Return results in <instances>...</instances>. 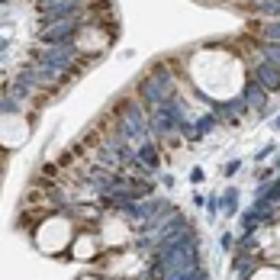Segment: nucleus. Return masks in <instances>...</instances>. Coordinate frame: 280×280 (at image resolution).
Listing matches in <instances>:
<instances>
[{
  "mask_svg": "<svg viewBox=\"0 0 280 280\" xmlns=\"http://www.w3.org/2000/svg\"><path fill=\"white\" fill-rule=\"evenodd\" d=\"M81 280H103V277H94V274H84Z\"/></svg>",
  "mask_w": 280,
  "mask_h": 280,
  "instance_id": "obj_11",
  "label": "nucleus"
},
{
  "mask_svg": "<svg viewBox=\"0 0 280 280\" xmlns=\"http://www.w3.org/2000/svg\"><path fill=\"white\" fill-rule=\"evenodd\" d=\"M222 213L225 216H239V190L235 187H229L222 194Z\"/></svg>",
  "mask_w": 280,
  "mask_h": 280,
  "instance_id": "obj_5",
  "label": "nucleus"
},
{
  "mask_svg": "<svg viewBox=\"0 0 280 280\" xmlns=\"http://www.w3.org/2000/svg\"><path fill=\"white\" fill-rule=\"evenodd\" d=\"M239 168H242V161H229V164H225V168H222V174H225V177H232V174L239 171Z\"/></svg>",
  "mask_w": 280,
  "mask_h": 280,
  "instance_id": "obj_8",
  "label": "nucleus"
},
{
  "mask_svg": "<svg viewBox=\"0 0 280 280\" xmlns=\"http://www.w3.org/2000/svg\"><path fill=\"white\" fill-rule=\"evenodd\" d=\"M235 242H239V235H232V232H222V239H219L222 251H235Z\"/></svg>",
  "mask_w": 280,
  "mask_h": 280,
  "instance_id": "obj_6",
  "label": "nucleus"
},
{
  "mask_svg": "<svg viewBox=\"0 0 280 280\" xmlns=\"http://www.w3.org/2000/svg\"><path fill=\"white\" fill-rule=\"evenodd\" d=\"M135 155H138V161H142L145 168L155 174V171L161 168V155H164V152H161V145L155 142V138H148V142H142V145L135 148Z\"/></svg>",
  "mask_w": 280,
  "mask_h": 280,
  "instance_id": "obj_4",
  "label": "nucleus"
},
{
  "mask_svg": "<svg viewBox=\"0 0 280 280\" xmlns=\"http://www.w3.org/2000/svg\"><path fill=\"white\" fill-rule=\"evenodd\" d=\"M107 255V245H103L97 225H81V229L74 232L71 245H68V255L71 261H81V264H97V261Z\"/></svg>",
  "mask_w": 280,
  "mask_h": 280,
  "instance_id": "obj_1",
  "label": "nucleus"
},
{
  "mask_svg": "<svg viewBox=\"0 0 280 280\" xmlns=\"http://www.w3.org/2000/svg\"><path fill=\"white\" fill-rule=\"evenodd\" d=\"M245 71H248V77H251L258 87H264L267 94H280V68H277V65H270V61H261V65L245 68Z\"/></svg>",
  "mask_w": 280,
  "mask_h": 280,
  "instance_id": "obj_2",
  "label": "nucleus"
},
{
  "mask_svg": "<svg viewBox=\"0 0 280 280\" xmlns=\"http://www.w3.org/2000/svg\"><path fill=\"white\" fill-rule=\"evenodd\" d=\"M206 177H203V171H200V168H194V171H190V183H203Z\"/></svg>",
  "mask_w": 280,
  "mask_h": 280,
  "instance_id": "obj_9",
  "label": "nucleus"
},
{
  "mask_svg": "<svg viewBox=\"0 0 280 280\" xmlns=\"http://www.w3.org/2000/svg\"><path fill=\"white\" fill-rule=\"evenodd\" d=\"M270 152H274V145H264V148H261V152L255 155V161H264V158H267V155H270Z\"/></svg>",
  "mask_w": 280,
  "mask_h": 280,
  "instance_id": "obj_10",
  "label": "nucleus"
},
{
  "mask_svg": "<svg viewBox=\"0 0 280 280\" xmlns=\"http://www.w3.org/2000/svg\"><path fill=\"white\" fill-rule=\"evenodd\" d=\"M248 36L258 42H280V20H258L248 26Z\"/></svg>",
  "mask_w": 280,
  "mask_h": 280,
  "instance_id": "obj_3",
  "label": "nucleus"
},
{
  "mask_svg": "<svg viewBox=\"0 0 280 280\" xmlns=\"http://www.w3.org/2000/svg\"><path fill=\"white\" fill-rule=\"evenodd\" d=\"M0 4H7V0H0Z\"/></svg>",
  "mask_w": 280,
  "mask_h": 280,
  "instance_id": "obj_13",
  "label": "nucleus"
},
{
  "mask_svg": "<svg viewBox=\"0 0 280 280\" xmlns=\"http://www.w3.org/2000/svg\"><path fill=\"white\" fill-rule=\"evenodd\" d=\"M206 209H209V216H216V213H219V209H222V197H206Z\"/></svg>",
  "mask_w": 280,
  "mask_h": 280,
  "instance_id": "obj_7",
  "label": "nucleus"
},
{
  "mask_svg": "<svg viewBox=\"0 0 280 280\" xmlns=\"http://www.w3.org/2000/svg\"><path fill=\"white\" fill-rule=\"evenodd\" d=\"M277 129H280V116H277Z\"/></svg>",
  "mask_w": 280,
  "mask_h": 280,
  "instance_id": "obj_12",
  "label": "nucleus"
}]
</instances>
